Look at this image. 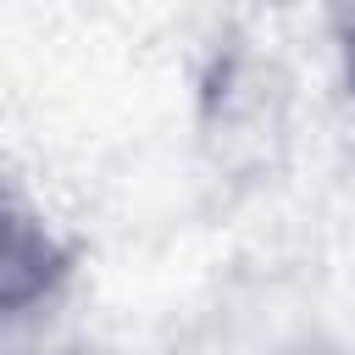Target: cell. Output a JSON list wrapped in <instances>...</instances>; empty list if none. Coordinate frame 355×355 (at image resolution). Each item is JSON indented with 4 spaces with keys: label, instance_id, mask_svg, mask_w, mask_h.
<instances>
[{
    "label": "cell",
    "instance_id": "obj_1",
    "mask_svg": "<svg viewBox=\"0 0 355 355\" xmlns=\"http://www.w3.org/2000/svg\"><path fill=\"white\" fill-rule=\"evenodd\" d=\"M61 277V250L50 227L0 189V311H22L44 300Z\"/></svg>",
    "mask_w": 355,
    "mask_h": 355
}]
</instances>
